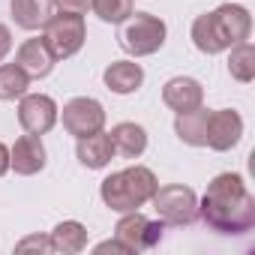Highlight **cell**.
<instances>
[{
	"instance_id": "obj_1",
	"label": "cell",
	"mask_w": 255,
	"mask_h": 255,
	"mask_svg": "<svg viewBox=\"0 0 255 255\" xmlns=\"http://www.w3.org/2000/svg\"><path fill=\"white\" fill-rule=\"evenodd\" d=\"M201 219L219 234H246L255 228V198L240 174H216L198 201Z\"/></svg>"
},
{
	"instance_id": "obj_2",
	"label": "cell",
	"mask_w": 255,
	"mask_h": 255,
	"mask_svg": "<svg viewBox=\"0 0 255 255\" xmlns=\"http://www.w3.org/2000/svg\"><path fill=\"white\" fill-rule=\"evenodd\" d=\"M252 33V15L243 6H219L207 15H198L192 21V42L201 54H219L228 51L237 42H246Z\"/></svg>"
},
{
	"instance_id": "obj_3",
	"label": "cell",
	"mask_w": 255,
	"mask_h": 255,
	"mask_svg": "<svg viewBox=\"0 0 255 255\" xmlns=\"http://www.w3.org/2000/svg\"><path fill=\"white\" fill-rule=\"evenodd\" d=\"M156 189H159L156 174L144 165H132V168L108 174L99 186V195H102L105 207H111L114 213H132V210L144 207Z\"/></svg>"
},
{
	"instance_id": "obj_4",
	"label": "cell",
	"mask_w": 255,
	"mask_h": 255,
	"mask_svg": "<svg viewBox=\"0 0 255 255\" xmlns=\"http://www.w3.org/2000/svg\"><path fill=\"white\" fill-rule=\"evenodd\" d=\"M120 48L132 57H147L156 54L165 45V21L150 12H132L120 27Z\"/></svg>"
},
{
	"instance_id": "obj_5",
	"label": "cell",
	"mask_w": 255,
	"mask_h": 255,
	"mask_svg": "<svg viewBox=\"0 0 255 255\" xmlns=\"http://www.w3.org/2000/svg\"><path fill=\"white\" fill-rule=\"evenodd\" d=\"M156 216L162 225H192L195 216H198V195L183 186V183H168V186H159L150 198Z\"/></svg>"
},
{
	"instance_id": "obj_6",
	"label": "cell",
	"mask_w": 255,
	"mask_h": 255,
	"mask_svg": "<svg viewBox=\"0 0 255 255\" xmlns=\"http://www.w3.org/2000/svg\"><path fill=\"white\" fill-rule=\"evenodd\" d=\"M45 30V45L48 51L54 54V60H66L72 54L81 51L84 39H87V27H84V15H72V12H60V15H51L48 24L42 27Z\"/></svg>"
},
{
	"instance_id": "obj_7",
	"label": "cell",
	"mask_w": 255,
	"mask_h": 255,
	"mask_svg": "<svg viewBox=\"0 0 255 255\" xmlns=\"http://www.w3.org/2000/svg\"><path fill=\"white\" fill-rule=\"evenodd\" d=\"M105 126V108L93 96H75L63 105V129L75 138L93 135Z\"/></svg>"
},
{
	"instance_id": "obj_8",
	"label": "cell",
	"mask_w": 255,
	"mask_h": 255,
	"mask_svg": "<svg viewBox=\"0 0 255 255\" xmlns=\"http://www.w3.org/2000/svg\"><path fill=\"white\" fill-rule=\"evenodd\" d=\"M114 237L129 246V252H147L162 240V222L159 219L153 222V219L141 216L138 210H132V213L120 216V222L114 228Z\"/></svg>"
},
{
	"instance_id": "obj_9",
	"label": "cell",
	"mask_w": 255,
	"mask_h": 255,
	"mask_svg": "<svg viewBox=\"0 0 255 255\" xmlns=\"http://www.w3.org/2000/svg\"><path fill=\"white\" fill-rule=\"evenodd\" d=\"M18 123L30 135H45L57 123V102L45 93H24L18 102Z\"/></svg>"
},
{
	"instance_id": "obj_10",
	"label": "cell",
	"mask_w": 255,
	"mask_h": 255,
	"mask_svg": "<svg viewBox=\"0 0 255 255\" xmlns=\"http://www.w3.org/2000/svg\"><path fill=\"white\" fill-rule=\"evenodd\" d=\"M240 138H243V117L234 108L210 111V120H207V147L222 153V150L237 147Z\"/></svg>"
},
{
	"instance_id": "obj_11",
	"label": "cell",
	"mask_w": 255,
	"mask_h": 255,
	"mask_svg": "<svg viewBox=\"0 0 255 255\" xmlns=\"http://www.w3.org/2000/svg\"><path fill=\"white\" fill-rule=\"evenodd\" d=\"M48 162V153H45V144L39 135H21L12 150H9V168H15V174L21 177H30V174H39Z\"/></svg>"
},
{
	"instance_id": "obj_12",
	"label": "cell",
	"mask_w": 255,
	"mask_h": 255,
	"mask_svg": "<svg viewBox=\"0 0 255 255\" xmlns=\"http://www.w3.org/2000/svg\"><path fill=\"white\" fill-rule=\"evenodd\" d=\"M162 102L171 108V111H192L204 102V87L195 81V78H186V75H177V78H168L165 87H162Z\"/></svg>"
},
{
	"instance_id": "obj_13",
	"label": "cell",
	"mask_w": 255,
	"mask_h": 255,
	"mask_svg": "<svg viewBox=\"0 0 255 255\" xmlns=\"http://www.w3.org/2000/svg\"><path fill=\"white\" fill-rule=\"evenodd\" d=\"M15 63L21 66V72L30 78V81H36V78H45L51 69H54V54L48 51V45H45V39H27V42H21V48H18V54H15Z\"/></svg>"
},
{
	"instance_id": "obj_14",
	"label": "cell",
	"mask_w": 255,
	"mask_h": 255,
	"mask_svg": "<svg viewBox=\"0 0 255 255\" xmlns=\"http://www.w3.org/2000/svg\"><path fill=\"white\" fill-rule=\"evenodd\" d=\"M75 156H78V162H81L84 168H93V171L105 168V165L114 159V144H111V135L99 129V132H93V135L78 138Z\"/></svg>"
},
{
	"instance_id": "obj_15",
	"label": "cell",
	"mask_w": 255,
	"mask_h": 255,
	"mask_svg": "<svg viewBox=\"0 0 255 255\" xmlns=\"http://www.w3.org/2000/svg\"><path fill=\"white\" fill-rule=\"evenodd\" d=\"M207 120H210V108H204V105H198L192 111H180L174 120V132L183 144L204 147L207 144Z\"/></svg>"
},
{
	"instance_id": "obj_16",
	"label": "cell",
	"mask_w": 255,
	"mask_h": 255,
	"mask_svg": "<svg viewBox=\"0 0 255 255\" xmlns=\"http://www.w3.org/2000/svg\"><path fill=\"white\" fill-rule=\"evenodd\" d=\"M102 81H105V87L111 93L126 96V93H135L144 84V69L138 63H132V60H117L102 72Z\"/></svg>"
},
{
	"instance_id": "obj_17",
	"label": "cell",
	"mask_w": 255,
	"mask_h": 255,
	"mask_svg": "<svg viewBox=\"0 0 255 255\" xmlns=\"http://www.w3.org/2000/svg\"><path fill=\"white\" fill-rule=\"evenodd\" d=\"M51 9H54L51 0H9L12 21L21 30H42L51 18Z\"/></svg>"
},
{
	"instance_id": "obj_18",
	"label": "cell",
	"mask_w": 255,
	"mask_h": 255,
	"mask_svg": "<svg viewBox=\"0 0 255 255\" xmlns=\"http://www.w3.org/2000/svg\"><path fill=\"white\" fill-rule=\"evenodd\" d=\"M108 135H111L114 153H120L126 159H138L147 150V132H144V126H138V123H117Z\"/></svg>"
},
{
	"instance_id": "obj_19",
	"label": "cell",
	"mask_w": 255,
	"mask_h": 255,
	"mask_svg": "<svg viewBox=\"0 0 255 255\" xmlns=\"http://www.w3.org/2000/svg\"><path fill=\"white\" fill-rule=\"evenodd\" d=\"M51 246L54 252H63V255H75L87 246V228L75 219H66L60 225H54L51 231Z\"/></svg>"
},
{
	"instance_id": "obj_20",
	"label": "cell",
	"mask_w": 255,
	"mask_h": 255,
	"mask_svg": "<svg viewBox=\"0 0 255 255\" xmlns=\"http://www.w3.org/2000/svg\"><path fill=\"white\" fill-rule=\"evenodd\" d=\"M228 72H231V78H237L240 84H249V81L255 78V45H252V42H237V45H231Z\"/></svg>"
},
{
	"instance_id": "obj_21",
	"label": "cell",
	"mask_w": 255,
	"mask_h": 255,
	"mask_svg": "<svg viewBox=\"0 0 255 255\" xmlns=\"http://www.w3.org/2000/svg\"><path fill=\"white\" fill-rule=\"evenodd\" d=\"M30 87V78L21 72L18 63H3L0 66V99L3 102H12V99H21Z\"/></svg>"
},
{
	"instance_id": "obj_22",
	"label": "cell",
	"mask_w": 255,
	"mask_h": 255,
	"mask_svg": "<svg viewBox=\"0 0 255 255\" xmlns=\"http://www.w3.org/2000/svg\"><path fill=\"white\" fill-rule=\"evenodd\" d=\"M90 9L105 21V24H123L135 12V3L132 0H93Z\"/></svg>"
},
{
	"instance_id": "obj_23",
	"label": "cell",
	"mask_w": 255,
	"mask_h": 255,
	"mask_svg": "<svg viewBox=\"0 0 255 255\" xmlns=\"http://www.w3.org/2000/svg\"><path fill=\"white\" fill-rule=\"evenodd\" d=\"M18 252H27V249H39V252H54V246H51V237H39V234H33V237H24L18 246H15Z\"/></svg>"
},
{
	"instance_id": "obj_24",
	"label": "cell",
	"mask_w": 255,
	"mask_h": 255,
	"mask_svg": "<svg viewBox=\"0 0 255 255\" xmlns=\"http://www.w3.org/2000/svg\"><path fill=\"white\" fill-rule=\"evenodd\" d=\"M51 3L60 9V12H72V15H84L90 9L93 0H51Z\"/></svg>"
},
{
	"instance_id": "obj_25",
	"label": "cell",
	"mask_w": 255,
	"mask_h": 255,
	"mask_svg": "<svg viewBox=\"0 0 255 255\" xmlns=\"http://www.w3.org/2000/svg\"><path fill=\"white\" fill-rule=\"evenodd\" d=\"M96 252H123V255H132L129 252V246H126L123 240H102V243H96Z\"/></svg>"
},
{
	"instance_id": "obj_26",
	"label": "cell",
	"mask_w": 255,
	"mask_h": 255,
	"mask_svg": "<svg viewBox=\"0 0 255 255\" xmlns=\"http://www.w3.org/2000/svg\"><path fill=\"white\" fill-rule=\"evenodd\" d=\"M12 51V33L6 24H0V63H3V57Z\"/></svg>"
},
{
	"instance_id": "obj_27",
	"label": "cell",
	"mask_w": 255,
	"mask_h": 255,
	"mask_svg": "<svg viewBox=\"0 0 255 255\" xmlns=\"http://www.w3.org/2000/svg\"><path fill=\"white\" fill-rule=\"evenodd\" d=\"M6 171H9V147L0 141V177H3Z\"/></svg>"
}]
</instances>
